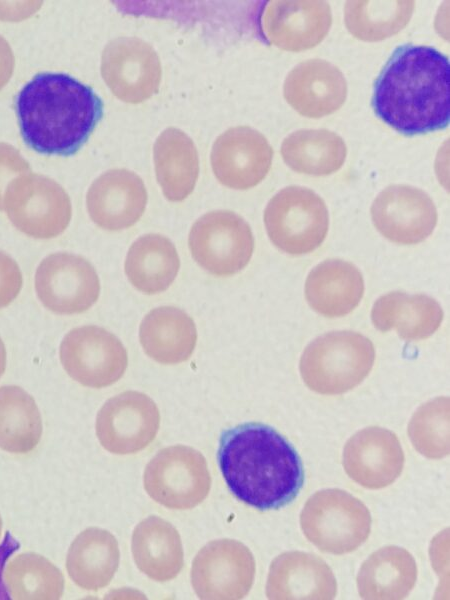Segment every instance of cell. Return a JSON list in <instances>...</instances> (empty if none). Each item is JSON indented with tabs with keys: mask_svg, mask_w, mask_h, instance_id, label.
Returning <instances> with one entry per match:
<instances>
[{
	"mask_svg": "<svg viewBox=\"0 0 450 600\" xmlns=\"http://www.w3.org/2000/svg\"><path fill=\"white\" fill-rule=\"evenodd\" d=\"M443 310L439 303L424 294L409 295L394 291L379 297L371 311L376 329H395L400 338L418 341L431 336L440 326Z\"/></svg>",
	"mask_w": 450,
	"mask_h": 600,
	"instance_id": "603a6c76",
	"label": "cell"
},
{
	"mask_svg": "<svg viewBox=\"0 0 450 600\" xmlns=\"http://www.w3.org/2000/svg\"><path fill=\"white\" fill-rule=\"evenodd\" d=\"M30 172L29 163L12 145L0 142V210L9 183L20 175Z\"/></svg>",
	"mask_w": 450,
	"mask_h": 600,
	"instance_id": "e575fe53",
	"label": "cell"
},
{
	"mask_svg": "<svg viewBox=\"0 0 450 600\" xmlns=\"http://www.w3.org/2000/svg\"><path fill=\"white\" fill-rule=\"evenodd\" d=\"M343 466L348 476L369 489L393 483L404 466V453L395 433L381 427L358 431L345 444Z\"/></svg>",
	"mask_w": 450,
	"mask_h": 600,
	"instance_id": "ac0fdd59",
	"label": "cell"
},
{
	"mask_svg": "<svg viewBox=\"0 0 450 600\" xmlns=\"http://www.w3.org/2000/svg\"><path fill=\"white\" fill-rule=\"evenodd\" d=\"M188 245L193 259L215 276H230L251 259L254 238L248 223L228 210L211 211L192 226Z\"/></svg>",
	"mask_w": 450,
	"mask_h": 600,
	"instance_id": "9c48e42d",
	"label": "cell"
},
{
	"mask_svg": "<svg viewBox=\"0 0 450 600\" xmlns=\"http://www.w3.org/2000/svg\"><path fill=\"white\" fill-rule=\"evenodd\" d=\"M408 433L420 454L431 459L449 454V398L437 397L419 407Z\"/></svg>",
	"mask_w": 450,
	"mask_h": 600,
	"instance_id": "836d02e7",
	"label": "cell"
},
{
	"mask_svg": "<svg viewBox=\"0 0 450 600\" xmlns=\"http://www.w3.org/2000/svg\"><path fill=\"white\" fill-rule=\"evenodd\" d=\"M346 153L343 139L326 129L295 131L281 145L283 160L292 170L313 176H325L339 170Z\"/></svg>",
	"mask_w": 450,
	"mask_h": 600,
	"instance_id": "f546056e",
	"label": "cell"
},
{
	"mask_svg": "<svg viewBox=\"0 0 450 600\" xmlns=\"http://www.w3.org/2000/svg\"><path fill=\"white\" fill-rule=\"evenodd\" d=\"M375 114L405 135L434 132L450 120V64L425 45L397 47L379 74L373 91Z\"/></svg>",
	"mask_w": 450,
	"mask_h": 600,
	"instance_id": "6da1fadb",
	"label": "cell"
},
{
	"mask_svg": "<svg viewBox=\"0 0 450 600\" xmlns=\"http://www.w3.org/2000/svg\"><path fill=\"white\" fill-rule=\"evenodd\" d=\"M413 1H347L345 25L356 38L379 41L388 38L409 22Z\"/></svg>",
	"mask_w": 450,
	"mask_h": 600,
	"instance_id": "d6a6232c",
	"label": "cell"
},
{
	"mask_svg": "<svg viewBox=\"0 0 450 600\" xmlns=\"http://www.w3.org/2000/svg\"><path fill=\"white\" fill-rule=\"evenodd\" d=\"M131 550L138 569L156 582L174 579L183 567L181 537L171 523L158 516H149L135 527Z\"/></svg>",
	"mask_w": 450,
	"mask_h": 600,
	"instance_id": "cb8c5ba5",
	"label": "cell"
},
{
	"mask_svg": "<svg viewBox=\"0 0 450 600\" xmlns=\"http://www.w3.org/2000/svg\"><path fill=\"white\" fill-rule=\"evenodd\" d=\"M159 427L157 405L138 391H125L108 399L98 411L95 423L101 446L116 455L145 449L156 438Z\"/></svg>",
	"mask_w": 450,
	"mask_h": 600,
	"instance_id": "4fadbf2b",
	"label": "cell"
},
{
	"mask_svg": "<svg viewBox=\"0 0 450 600\" xmlns=\"http://www.w3.org/2000/svg\"><path fill=\"white\" fill-rule=\"evenodd\" d=\"M153 154L164 196L172 202L187 198L199 174L198 153L191 138L177 128H168L156 139Z\"/></svg>",
	"mask_w": 450,
	"mask_h": 600,
	"instance_id": "4316f807",
	"label": "cell"
},
{
	"mask_svg": "<svg viewBox=\"0 0 450 600\" xmlns=\"http://www.w3.org/2000/svg\"><path fill=\"white\" fill-rule=\"evenodd\" d=\"M283 93L299 114L320 118L338 110L347 95L343 73L322 59L299 63L287 75Z\"/></svg>",
	"mask_w": 450,
	"mask_h": 600,
	"instance_id": "ffe728a7",
	"label": "cell"
},
{
	"mask_svg": "<svg viewBox=\"0 0 450 600\" xmlns=\"http://www.w3.org/2000/svg\"><path fill=\"white\" fill-rule=\"evenodd\" d=\"M3 209L19 231L37 239L60 235L72 215L71 201L64 188L47 176L30 172L9 183Z\"/></svg>",
	"mask_w": 450,
	"mask_h": 600,
	"instance_id": "52a82bcc",
	"label": "cell"
},
{
	"mask_svg": "<svg viewBox=\"0 0 450 600\" xmlns=\"http://www.w3.org/2000/svg\"><path fill=\"white\" fill-rule=\"evenodd\" d=\"M2 534H3V521H2V517L0 515V542L2 540Z\"/></svg>",
	"mask_w": 450,
	"mask_h": 600,
	"instance_id": "f35d334b",
	"label": "cell"
},
{
	"mask_svg": "<svg viewBox=\"0 0 450 600\" xmlns=\"http://www.w3.org/2000/svg\"><path fill=\"white\" fill-rule=\"evenodd\" d=\"M119 562L117 539L105 529L89 527L71 543L66 556V570L78 587L98 591L110 584Z\"/></svg>",
	"mask_w": 450,
	"mask_h": 600,
	"instance_id": "d4e9b609",
	"label": "cell"
},
{
	"mask_svg": "<svg viewBox=\"0 0 450 600\" xmlns=\"http://www.w3.org/2000/svg\"><path fill=\"white\" fill-rule=\"evenodd\" d=\"M147 494L160 505L188 510L205 500L211 476L205 457L185 445L166 447L146 465L143 476Z\"/></svg>",
	"mask_w": 450,
	"mask_h": 600,
	"instance_id": "ba28073f",
	"label": "cell"
},
{
	"mask_svg": "<svg viewBox=\"0 0 450 600\" xmlns=\"http://www.w3.org/2000/svg\"><path fill=\"white\" fill-rule=\"evenodd\" d=\"M34 283L38 299L57 314L85 312L100 294V281L93 265L68 252L45 257L36 269Z\"/></svg>",
	"mask_w": 450,
	"mask_h": 600,
	"instance_id": "8fae6325",
	"label": "cell"
},
{
	"mask_svg": "<svg viewBox=\"0 0 450 600\" xmlns=\"http://www.w3.org/2000/svg\"><path fill=\"white\" fill-rule=\"evenodd\" d=\"M6 369V348L5 345L0 338V378L4 374Z\"/></svg>",
	"mask_w": 450,
	"mask_h": 600,
	"instance_id": "74e56055",
	"label": "cell"
},
{
	"mask_svg": "<svg viewBox=\"0 0 450 600\" xmlns=\"http://www.w3.org/2000/svg\"><path fill=\"white\" fill-rule=\"evenodd\" d=\"M300 524L306 538L318 549L341 555L356 550L366 541L371 516L356 497L340 489H326L308 499Z\"/></svg>",
	"mask_w": 450,
	"mask_h": 600,
	"instance_id": "5b68a950",
	"label": "cell"
},
{
	"mask_svg": "<svg viewBox=\"0 0 450 600\" xmlns=\"http://www.w3.org/2000/svg\"><path fill=\"white\" fill-rule=\"evenodd\" d=\"M416 579L413 556L403 548L387 546L362 564L357 576L358 592L363 599H402L412 590Z\"/></svg>",
	"mask_w": 450,
	"mask_h": 600,
	"instance_id": "83f0119b",
	"label": "cell"
},
{
	"mask_svg": "<svg viewBox=\"0 0 450 600\" xmlns=\"http://www.w3.org/2000/svg\"><path fill=\"white\" fill-rule=\"evenodd\" d=\"M139 340L150 358L161 364H178L191 357L197 330L186 312L173 306H162L143 318Z\"/></svg>",
	"mask_w": 450,
	"mask_h": 600,
	"instance_id": "484cf974",
	"label": "cell"
},
{
	"mask_svg": "<svg viewBox=\"0 0 450 600\" xmlns=\"http://www.w3.org/2000/svg\"><path fill=\"white\" fill-rule=\"evenodd\" d=\"M180 259L174 244L160 234L139 237L129 248L125 273L130 283L144 294L165 291L175 280Z\"/></svg>",
	"mask_w": 450,
	"mask_h": 600,
	"instance_id": "f1b7e54d",
	"label": "cell"
},
{
	"mask_svg": "<svg viewBox=\"0 0 450 600\" xmlns=\"http://www.w3.org/2000/svg\"><path fill=\"white\" fill-rule=\"evenodd\" d=\"M42 418L34 398L16 385L0 387V448L12 454H28L39 444Z\"/></svg>",
	"mask_w": 450,
	"mask_h": 600,
	"instance_id": "4dcf8cb0",
	"label": "cell"
},
{
	"mask_svg": "<svg viewBox=\"0 0 450 600\" xmlns=\"http://www.w3.org/2000/svg\"><path fill=\"white\" fill-rule=\"evenodd\" d=\"M255 576L251 551L239 541L219 539L207 543L195 556L191 584L200 599L234 600L245 597Z\"/></svg>",
	"mask_w": 450,
	"mask_h": 600,
	"instance_id": "7c38bea8",
	"label": "cell"
},
{
	"mask_svg": "<svg viewBox=\"0 0 450 600\" xmlns=\"http://www.w3.org/2000/svg\"><path fill=\"white\" fill-rule=\"evenodd\" d=\"M60 361L67 374L90 388H104L125 373L128 356L122 342L106 329L86 325L68 332L59 349Z\"/></svg>",
	"mask_w": 450,
	"mask_h": 600,
	"instance_id": "30bf717a",
	"label": "cell"
},
{
	"mask_svg": "<svg viewBox=\"0 0 450 600\" xmlns=\"http://www.w3.org/2000/svg\"><path fill=\"white\" fill-rule=\"evenodd\" d=\"M332 23L325 1L276 0L267 4L262 29L269 43L286 51H303L319 44Z\"/></svg>",
	"mask_w": 450,
	"mask_h": 600,
	"instance_id": "e0dca14e",
	"label": "cell"
},
{
	"mask_svg": "<svg viewBox=\"0 0 450 600\" xmlns=\"http://www.w3.org/2000/svg\"><path fill=\"white\" fill-rule=\"evenodd\" d=\"M23 284L17 262L0 250V309L8 306L19 295Z\"/></svg>",
	"mask_w": 450,
	"mask_h": 600,
	"instance_id": "d590c367",
	"label": "cell"
},
{
	"mask_svg": "<svg viewBox=\"0 0 450 600\" xmlns=\"http://www.w3.org/2000/svg\"><path fill=\"white\" fill-rule=\"evenodd\" d=\"M376 229L398 244H417L425 240L437 223V210L423 190L404 184L386 187L371 206Z\"/></svg>",
	"mask_w": 450,
	"mask_h": 600,
	"instance_id": "9a60e30c",
	"label": "cell"
},
{
	"mask_svg": "<svg viewBox=\"0 0 450 600\" xmlns=\"http://www.w3.org/2000/svg\"><path fill=\"white\" fill-rule=\"evenodd\" d=\"M364 293L359 269L341 259H328L316 265L305 282V297L317 313L342 317L357 307Z\"/></svg>",
	"mask_w": 450,
	"mask_h": 600,
	"instance_id": "7402d4cb",
	"label": "cell"
},
{
	"mask_svg": "<svg viewBox=\"0 0 450 600\" xmlns=\"http://www.w3.org/2000/svg\"><path fill=\"white\" fill-rule=\"evenodd\" d=\"M14 62V55L9 43L0 35V89L10 80Z\"/></svg>",
	"mask_w": 450,
	"mask_h": 600,
	"instance_id": "8d00e7d4",
	"label": "cell"
},
{
	"mask_svg": "<svg viewBox=\"0 0 450 600\" xmlns=\"http://www.w3.org/2000/svg\"><path fill=\"white\" fill-rule=\"evenodd\" d=\"M101 73L117 98L136 104L158 91L161 64L156 51L147 42L136 37H119L105 47Z\"/></svg>",
	"mask_w": 450,
	"mask_h": 600,
	"instance_id": "5bb4252c",
	"label": "cell"
},
{
	"mask_svg": "<svg viewBox=\"0 0 450 600\" xmlns=\"http://www.w3.org/2000/svg\"><path fill=\"white\" fill-rule=\"evenodd\" d=\"M217 456L230 492L258 510L286 506L303 487V465L296 449L266 424L243 423L224 431Z\"/></svg>",
	"mask_w": 450,
	"mask_h": 600,
	"instance_id": "7a4b0ae2",
	"label": "cell"
},
{
	"mask_svg": "<svg viewBox=\"0 0 450 600\" xmlns=\"http://www.w3.org/2000/svg\"><path fill=\"white\" fill-rule=\"evenodd\" d=\"M375 360L373 343L353 331H333L309 343L300 359L304 383L324 395L345 393L369 374Z\"/></svg>",
	"mask_w": 450,
	"mask_h": 600,
	"instance_id": "277c9868",
	"label": "cell"
},
{
	"mask_svg": "<svg viewBox=\"0 0 450 600\" xmlns=\"http://www.w3.org/2000/svg\"><path fill=\"white\" fill-rule=\"evenodd\" d=\"M336 592L332 570L317 555L285 552L270 565L266 584L269 599H333Z\"/></svg>",
	"mask_w": 450,
	"mask_h": 600,
	"instance_id": "44dd1931",
	"label": "cell"
},
{
	"mask_svg": "<svg viewBox=\"0 0 450 600\" xmlns=\"http://www.w3.org/2000/svg\"><path fill=\"white\" fill-rule=\"evenodd\" d=\"M16 113L28 147L46 155L75 154L100 121L103 104L92 88L63 73L35 75L18 93Z\"/></svg>",
	"mask_w": 450,
	"mask_h": 600,
	"instance_id": "3957f363",
	"label": "cell"
},
{
	"mask_svg": "<svg viewBox=\"0 0 450 600\" xmlns=\"http://www.w3.org/2000/svg\"><path fill=\"white\" fill-rule=\"evenodd\" d=\"M264 223L269 239L278 249L291 255L307 254L326 237L328 210L324 200L311 189L288 186L268 202Z\"/></svg>",
	"mask_w": 450,
	"mask_h": 600,
	"instance_id": "8992f818",
	"label": "cell"
},
{
	"mask_svg": "<svg viewBox=\"0 0 450 600\" xmlns=\"http://www.w3.org/2000/svg\"><path fill=\"white\" fill-rule=\"evenodd\" d=\"M87 210L99 227L118 231L134 225L143 215L147 191L142 179L126 169L101 174L90 186Z\"/></svg>",
	"mask_w": 450,
	"mask_h": 600,
	"instance_id": "d6986e66",
	"label": "cell"
},
{
	"mask_svg": "<svg viewBox=\"0 0 450 600\" xmlns=\"http://www.w3.org/2000/svg\"><path fill=\"white\" fill-rule=\"evenodd\" d=\"M3 580L12 599L55 600L64 592V577L46 557L24 552L12 557L5 566Z\"/></svg>",
	"mask_w": 450,
	"mask_h": 600,
	"instance_id": "1f68e13d",
	"label": "cell"
},
{
	"mask_svg": "<svg viewBox=\"0 0 450 600\" xmlns=\"http://www.w3.org/2000/svg\"><path fill=\"white\" fill-rule=\"evenodd\" d=\"M272 158V147L260 132L237 126L226 130L214 142L211 166L221 184L245 190L265 178Z\"/></svg>",
	"mask_w": 450,
	"mask_h": 600,
	"instance_id": "2e32d148",
	"label": "cell"
}]
</instances>
